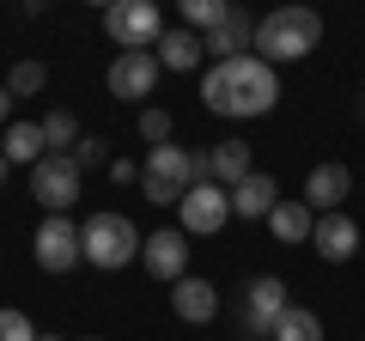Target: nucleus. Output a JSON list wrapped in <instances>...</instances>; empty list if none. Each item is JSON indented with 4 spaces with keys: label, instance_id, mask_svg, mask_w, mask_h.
Returning a JSON list of instances; mask_svg holds the SVG:
<instances>
[{
    "label": "nucleus",
    "instance_id": "dca6fc26",
    "mask_svg": "<svg viewBox=\"0 0 365 341\" xmlns=\"http://www.w3.org/2000/svg\"><path fill=\"white\" fill-rule=\"evenodd\" d=\"M274 208H280V183H274L268 170H256V177H244L232 189V220H268Z\"/></svg>",
    "mask_w": 365,
    "mask_h": 341
},
{
    "label": "nucleus",
    "instance_id": "bb28decb",
    "mask_svg": "<svg viewBox=\"0 0 365 341\" xmlns=\"http://www.w3.org/2000/svg\"><path fill=\"white\" fill-rule=\"evenodd\" d=\"M73 165H79V170H91V165H110V141H91V134H86V141L73 146Z\"/></svg>",
    "mask_w": 365,
    "mask_h": 341
},
{
    "label": "nucleus",
    "instance_id": "2f4dec72",
    "mask_svg": "<svg viewBox=\"0 0 365 341\" xmlns=\"http://www.w3.org/2000/svg\"><path fill=\"white\" fill-rule=\"evenodd\" d=\"M91 341H104V335H91Z\"/></svg>",
    "mask_w": 365,
    "mask_h": 341
},
{
    "label": "nucleus",
    "instance_id": "6ab92c4d",
    "mask_svg": "<svg viewBox=\"0 0 365 341\" xmlns=\"http://www.w3.org/2000/svg\"><path fill=\"white\" fill-rule=\"evenodd\" d=\"M268 232H274V244H311L317 213L304 208V195H280V208L268 213Z\"/></svg>",
    "mask_w": 365,
    "mask_h": 341
},
{
    "label": "nucleus",
    "instance_id": "f8f14e48",
    "mask_svg": "<svg viewBox=\"0 0 365 341\" xmlns=\"http://www.w3.org/2000/svg\"><path fill=\"white\" fill-rule=\"evenodd\" d=\"M347 195H353V170L335 165V158H323V165L304 177V208H311V213H341Z\"/></svg>",
    "mask_w": 365,
    "mask_h": 341
},
{
    "label": "nucleus",
    "instance_id": "39448f33",
    "mask_svg": "<svg viewBox=\"0 0 365 341\" xmlns=\"http://www.w3.org/2000/svg\"><path fill=\"white\" fill-rule=\"evenodd\" d=\"M31 256H37L43 275H67V268L86 263V244H79V225L67 213H43L37 238H31Z\"/></svg>",
    "mask_w": 365,
    "mask_h": 341
},
{
    "label": "nucleus",
    "instance_id": "412c9836",
    "mask_svg": "<svg viewBox=\"0 0 365 341\" xmlns=\"http://www.w3.org/2000/svg\"><path fill=\"white\" fill-rule=\"evenodd\" d=\"M225 19H232V0H182V31L195 37H213Z\"/></svg>",
    "mask_w": 365,
    "mask_h": 341
},
{
    "label": "nucleus",
    "instance_id": "c756f323",
    "mask_svg": "<svg viewBox=\"0 0 365 341\" xmlns=\"http://www.w3.org/2000/svg\"><path fill=\"white\" fill-rule=\"evenodd\" d=\"M6 170H13V165H6V153H0V183H6Z\"/></svg>",
    "mask_w": 365,
    "mask_h": 341
},
{
    "label": "nucleus",
    "instance_id": "4468645a",
    "mask_svg": "<svg viewBox=\"0 0 365 341\" xmlns=\"http://www.w3.org/2000/svg\"><path fill=\"white\" fill-rule=\"evenodd\" d=\"M311 250L323 263H353V256H359V225H353V213H317Z\"/></svg>",
    "mask_w": 365,
    "mask_h": 341
},
{
    "label": "nucleus",
    "instance_id": "f03ea898",
    "mask_svg": "<svg viewBox=\"0 0 365 341\" xmlns=\"http://www.w3.org/2000/svg\"><path fill=\"white\" fill-rule=\"evenodd\" d=\"M317 43H323V19H317L311 6H274L268 19H256V55L268 67L304 61Z\"/></svg>",
    "mask_w": 365,
    "mask_h": 341
},
{
    "label": "nucleus",
    "instance_id": "a211bd4d",
    "mask_svg": "<svg viewBox=\"0 0 365 341\" xmlns=\"http://www.w3.org/2000/svg\"><path fill=\"white\" fill-rule=\"evenodd\" d=\"M153 55H158L165 73H195V67L207 61V37H195V31H165Z\"/></svg>",
    "mask_w": 365,
    "mask_h": 341
},
{
    "label": "nucleus",
    "instance_id": "9d476101",
    "mask_svg": "<svg viewBox=\"0 0 365 341\" xmlns=\"http://www.w3.org/2000/svg\"><path fill=\"white\" fill-rule=\"evenodd\" d=\"M158 92V55L153 49H122L116 61H110V98H122V104H140V98Z\"/></svg>",
    "mask_w": 365,
    "mask_h": 341
},
{
    "label": "nucleus",
    "instance_id": "ddd939ff",
    "mask_svg": "<svg viewBox=\"0 0 365 341\" xmlns=\"http://www.w3.org/2000/svg\"><path fill=\"white\" fill-rule=\"evenodd\" d=\"M201 177H213L220 189H237L244 177H256V158H250V141H220L207 146V153H195Z\"/></svg>",
    "mask_w": 365,
    "mask_h": 341
},
{
    "label": "nucleus",
    "instance_id": "cd10ccee",
    "mask_svg": "<svg viewBox=\"0 0 365 341\" xmlns=\"http://www.w3.org/2000/svg\"><path fill=\"white\" fill-rule=\"evenodd\" d=\"M110 183H140V165L134 158H110Z\"/></svg>",
    "mask_w": 365,
    "mask_h": 341
},
{
    "label": "nucleus",
    "instance_id": "6e6552de",
    "mask_svg": "<svg viewBox=\"0 0 365 341\" xmlns=\"http://www.w3.org/2000/svg\"><path fill=\"white\" fill-rule=\"evenodd\" d=\"M177 213H182V232H189V238H213L225 220H232V189H220L213 177H201V183L182 195Z\"/></svg>",
    "mask_w": 365,
    "mask_h": 341
},
{
    "label": "nucleus",
    "instance_id": "b1692460",
    "mask_svg": "<svg viewBox=\"0 0 365 341\" xmlns=\"http://www.w3.org/2000/svg\"><path fill=\"white\" fill-rule=\"evenodd\" d=\"M43 86H49V67L43 61H13V73H6V92L13 98H37Z\"/></svg>",
    "mask_w": 365,
    "mask_h": 341
},
{
    "label": "nucleus",
    "instance_id": "423d86ee",
    "mask_svg": "<svg viewBox=\"0 0 365 341\" xmlns=\"http://www.w3.org/2000/svg\"><path fill=\"white\" fill-rule=\"evenodd\" d=\"M79 183H86V170L73 165V153H49L43 165H31V195L43 213H67L79 201Z\"/></svg>",
    "mask_w": 365,
    "mask_h": 341
},
{
    "label": "nucleus",
    "instance_id": "2eb2a0df",
    "mask_svg": "<svg viewBox=\"0 0 365 341\" xmlns=\"http://www.w3.org/2000/svg\"><path fill=\"white\" fill-rule=\"evenodd\" d=\"M170 311L182 317V323H213L220 317V287L201 275H182L177 287H170Z\"/></svg>",
    "mask_w": 365,
    "mask_h": 341
},
{
    "label": "nucleus",
    "instance_id": "7c9ffc66",
    "mask_svg": "<svg viewBox=\"0 0 365 341\" xmlns=\"http://www.w3.org/2000/svg\"><path fill=\"white\" fill-rule=\"evenodd\" d=\"M37 341H61V335H37Z\"/></svg>",
    "mask_w": 365,
    "mask_h": 341
},
{
    "label": "nucleus",
    "instance_id": "aec40b11",
    "mask_svg": "<svg viewBox=\"0 0 365 341\" xmlns=\"http://www.w3.org/2000/svg\"><path fill=\"white\" fill-rule=\"evenodd\" d=\"M0 153H6V165H43V158H49L43 122H13V128H6V141H0Z\"/></svg>",
    "mask_w": 365,
    "mask_h": 341
},
{
    "label": "nucleus",
    "instance_id": "7ed1b4c3",
    "mask_svg": "<svg viewBox=\"0 0 365 341\" xmlns=\"http://www.w3.org/2000/svg\"><path fill=\"white\" fill-rule=\"evenodd\" d=\"M79 244H86V263L91 268H104V275H116V268H128V263H140V244H146V232L128 220V213H91L86 225H79Z\"/></svg>",
    "mask_w": 365,
    "mask_h": 341
},
{
    "label": "nucleus",
    "instance_id": "393cba45",
    "mask_svg": "<svg viewBox=\"0 0 365 341\" xmlns=\"http://www.w3.org/2000/svg\"><path fill=\"white\" fill-rule=\"evenodd\" d=\"M140 141H153V146H170V110H165V104L140 110Z\"/></svg>",
    "mask_w": 365,
    "mask_h": 341
},
{
    "label": "nucleus",
    "instance_id": "0eeeda50",
    "mask_svg": "<svg viewBox=\"0 0 365 341\" xmlns=\"http://www.w3.org/2000/svg\"><path fill=\"white\" fill-rule=\"evenodd\" d=\"M104 31L116 49H158V37H165V19H158L153 0H116L104 13Z\"/></svg>",
    "mask_w": 365,
    "mask_h": 341
},
{
    "label": "nucleus",
    "instance_id": "f257e3e1",
    "mask_svg": "<svg viewBox=\"0 0 365 341\" xmlns=\"http://www.w3.org/2000/svg\"><path fill=\"white\" fill-rule=\"evenodd\" d=\"M201 104L213 110V116H268L274 104H280V73H274L262 55H237V61H213L207 79H201Z\"/></svg>",
    "mask_w": 365,
    "mask_h": 341
},
{
    "label": "nucleus",
    "instance_id": "a878e982",
    "mask_svg": "<svg viewBox=\"0 0 365 341\" xmlns=\"http://www.w3.org/2000/svg\"><path fill=\"white\" fill-rule=\"evenodd\" d=\"M0 341H37V329H31V317L6 305V311H0Z\"/></svg>",
    "mask_w": 365,
    "mask_h": 341
},
{
    "label": "nucleus",
    "instance_id": "5701e85b",
    "mask_svg": "<svg viewBox=\"0 0 365 341\" xmlns=\"http://www.w3.org/2000/svg\"><path fill=\"white\" fill-rule=\"evenodd\" d=\"M274 341H323V317L304 311V305H292V311L280 317V329H274Z\"/></svg>",
    "mask_w": 365,
    "mask_h": 341
},
{
    "label": "nucleus",
    "instance_id": "20e7f679",
    "mask_svg": "<svg viewBox=\"0 0 365 341\" xmlns=\"http://www.w3.org/2000/svg\"><path fill=\"white\" fill-rule=\"evenodd\" d=\"M201 183V165L189 146H146L140 158V195L153 208H182V195Z\"/></svg>",
    "mask_w": 365,
    "mask_h": 341
},
{
    "label": "nucleus",
    "instance_id": "1a4fd4ad",
    "mask_svg": "<svg viewBox=\"0 0 365 341\" xmlns=\"http://www.w3.org/2000/svg\"><path fill=\"white\" fill-rule=\"evenodd\" d=\"M140 268L153 280H170V287H177V280L189 275V232H182V225H158V232H146Z\"/></svg>",
    "mask_w": 365,
    "mask_h": 341
},
{
    "label": "nucleus",
    "instance_id": "f3484780",
    "mask_svg": "<svg viewBox=\"0 0 365 341\" xmlns=\"http://www.w3.org/2000/svg\"><path fill=\"white\" fill-rule=\"evenodd\" d=\"M207 55H213V61H237V55H256V19H250L244 6H232V19H225V25L207 37Z\"/></svg>",
    "mask_w": 365,
    "mask_h": 341
},
{
    "label": "nucleus",
    "instance_id": "9b49d317",
    "mask_svg": "<svg viewBox=\"0 0 365 341\" xmlns=\"http://www.w3.org/2000/svg\"><path fill=\"white\" fill-rule=\"evenodd\" d=\"M287 311H292V299H287V280L280 275H256L244 287V323L256 329V335H274Z\"/></svg>",
    "mask_w": 365,
    "mask_h": 341
},
{
    "label": "nucleus",
    "instance_id": "4be33fe9",
    "mask_svg": "<svg viewBox=\"0 0 365 341\" xmlns=\"http://www.w3.org/2000/svg\"><path fill=\"white\" fill-rule=\"evenodd\" d=\"M43 141H49V153H73L79 141H86V134H79V116L73 110H43Z\"/></svg>",
    "mask_w": 365,
    "mask_h": 341
},
{
    "label": "nucleus",
    "instance_id": "c85d7f7f",
    "mask_svg": "<svg viewBox=\"0 0 365 341\" xmlns=\"http://www.w3.org/2000/svg\"><path fill=\"white\" fill-rule=\"evenodd\" d=\"M0 128H13V92H6V79H0Z\"/></svg>",
    "mask_w": 365,
    "mask_h": 341
}]
</instances>
